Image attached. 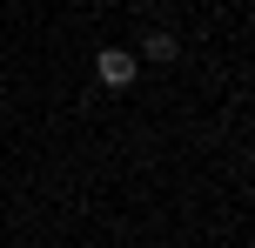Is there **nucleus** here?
Returning a JSON list of instances; mask_svg holds the SVG:
<instances>
[{
    "label": "nucleus",
    "mask_w": 255,
    "mask_h": 248,
    "mask_svg": "<svg viewBox=\"0 0 255 248\" xmlns=\"http://www.w3.org/2000/svg\"><path fill=\"white\" fill-rule=\"evenodd\" d=\"M134 74H141V54L134 47H101V54H94V81H101L108 94H128Z\"/></svg>",
    "instance_id": "nucleus-1"
},
{
    "label": "nucleus",
    "mask_w": 255,
    "mask_h": 248,
    "mask_svg": "<svg viewBox=\"0 0 255 248\" xmlns=\"http://www.w3.org/2000/svg\"><path fill=\"white\" fill-rule=\"evenodd\" d=\"M141 54H148V61H181V40H175V34H161V27H154V34L141 40Z\"/></svg>",
    "instance_id": "nucleus-2"
}]
</instances>
